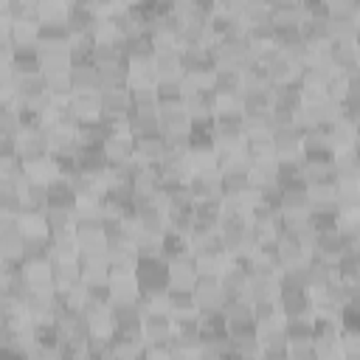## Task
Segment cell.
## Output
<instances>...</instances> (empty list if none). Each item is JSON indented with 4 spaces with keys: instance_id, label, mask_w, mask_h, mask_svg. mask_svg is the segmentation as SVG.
Segmentation results:
<instances>
[{
    "instance_id": "7c38bea8",
    "label": "cell",
    "mask_w": 360,
    "mask_h": 360,
    "mask_svg": "<svg viewBox=\"0 0 360 360\" xmlns=\"http://www.w3.org/2000/svg\"><path fill=\"white\" fill-rule=\"evenodd\" d=\"M158 121L163 132H186L188 129V112L183 110V104L177 107H158Z\"/></svg>"
},
{
    "instance_id": "2e32d148",
    "label": "cell",
    "mask_w": 360,
    "mask_h": 360,
    "mask_svg": "<svg viewBox=\"0 0 360 360\" xmlns=\"http://www.w3.org/2000/svg\"><path fill=\"white\" fill-rule=\"evenodd\" d=\"M287 360H318V352L309 343H287Z\"/></svg>"
},
{
    "instance_id": "30bf717a",
    "label": "cell",
    "mask_w": 360,
    "mask_h": 360,
    "mask_svg": "<svg viewBox=\"0 0 360 360\" xmlns=\"http://www.w3.org/2000/svg\"><path fill=\"white\" fill-rule=\"evenodd\" d=\"M70 104H73L79 121H82V118H96V115L101 112L98 90H76V93L70 96Z\"/></svg>"
},
{
    "instance_id": "ac0fdd59",
    "label": "cell",
    "mask_w": 360,
    "mask_h": 360,
    "mask_svg": "<svg viewBox=\"0 0 360 360\" xmlns=\"http://www.w3.org/2000/svg\"><path fill=\"white\" fill-rule=\"evenodd\" d=\"M0 360H28L25 346H0Z\"/></svg>"
},
{
    "instance_id": "8992f818",
    "label": "cell",
    "mask_w": 360,
    "mask_h": 360,
    "mask_svg": "<svg viewBox=\"0 0 360 360\" xmlns=\"http://www.w3.org/2000/svg\"><path fill=\"white\" fill-rule=\"evenodd\" d=\"M152 90H155L158 107H177L186 98V87H183V79L180 76H174V79H158Z\"/></svg>"
},
{
    "instance_id": "9c48e42d",
    "label": "cell",
    "mask_w": 360,
    "mask_h": 360,
    "mask_svg": "<svg viewBox=\"0 0 360 360\" xmlns=\"http://www.w3.org/2000/svg\"><path fill=\"white\" fill-rule=\"evenodd\" d=\"M186 253H191L188 236H186V233H177V231H172V228H166V231L160 233V256H163L166 262H174V259H180V256H186Z\"/></svg>"
},
{
    "instance_id": "5b68a950",
    "label": "cell",
    "mask_w": 360,
    "mask_h": 360,
    "mask_svg": "<svg viewBox=\"0 0 360 360\" xmlns=\"http://www.w3.org/2000/svg\"><path fill=\"white\" fill-rule=\"evenodd\" d=\"M211 90L217 93V98L239 96V90H242V73L233 70V68H217L211 73Z\"/></svg>"
},
{
    "instance_id": "52a82bcc",
    "label": "cell",
    "mask_w": 360,
    "mask_h": 360,
    "mask_svg": "<svg viewBox=\"0 0 360 360\" xmlns=\"http://www.w3.org/2000/svg\"><path fill=\"white\" fill-rule=\"evenodd\" d=\"M101 98V112L98 115H110V118H124L129 115V96L127 90H98Z\"/></svg>"
},
{
    "instance_id": "3957f363",
    "label": "cell",
    "mask_w": 360,
    "mask_h": 360,
    "mask_svg": "<svg viewBox=\"0 0 360 360\" xmlns=\"http://www.w3.org/2000/svg\"><path fill=\"white\" fill-rule=\"evenodd\" d=\"M276 307L284 318L309 315L312 312V295H309V290H278Z\"/></svg>"
},
{
    "instance_id": "4fadbf2b",
    "label": "cell",
    "mask_w": 360,
    "mask_h": 360,
    "mask_svg": "<svg viewBox=\"0 0 360 360\" xmlns=\"http://www.w3.org/2000/svg\"><path fill=\"white\" fill-rule=\"evenodd\" d=\"M73 93L76 90H98V68L96 65H73L68 70Z\"/></svg>"
},
{
    "instance_id": "9a60e30c",
    "label": "cell",
    "mask_w": 360,
    "mask_h": 360,
    "mask_svg": "<svg viewBox=\"0 0 360 360\" xmlns=\"http://www.w3.org/2000/svg\"><path fill=\"white\" fill-rule=\"evenodd\" d=\"M329 20H357V3L354 0L329 3Z\"/></svg>"
},
{
    "instance_id": "6da1fadb",
    "label": "cell",
    "mask_w": 360,
    "mask_h": 360,
    "mask_svg": "<svg viewBox=\"0 0 360 360\" xmlns=\"http://www.w3.org/2000/svg\"><path fill=\"white\" fill-rule=\"evenodd\" d=\"M132 281L141 298H160L169 290V262L163 256L152 259H135L132 267Z\"/></svg>"
},
{
    "instance_id": "8fae6325",
    "label": "cell",
    "mask_w": 360,
    "mask_h": 360,
    "mask_svg": "<svg viewBox=\"0 0 360 360\" xmlns=\"http://www.w3.org/2000/svg\"><path fill=\"white\" fill-rule=\"evenodd\" d=\"M281 329H284L287 343H309V340H312V318H309V315L284 318Z\"/></svg>"
},
{
    "instance_id": "e0dca14e",
    "label": "cell",
    "mask_w": 360,
    "mask_h": 360,
    "mask_svg": "<svg viewBox=\"0 0 360 360\" xmlns=\"http://www.w3.org/2000/svg\"><path fill=\"white\" fill-rule=\"evenodd\" d=\"M17 158V138L0 135V160H14Z\"/></svg>"
},
{
    "instance_id": "ba28073f",
    "label": "cell",
    "mask_w": 360,
    "mask_h": 360,
    "mask_svg": "<svg viewBox=\"0 0 360 360\" xmlns=\"http://www.w3.org/2000/svg\"><path fill=\"white\" fill-rule=\"evenodd\" d=\"M70 28L65 17H53V20H39L37 22V42H70Z\"/></svg>"
},
{
    "instance_id": "277c9868",
    "label": "cell",
    "mask_w": 360,
    "mask_h": 360,
    "mask_svg": "<svg viewBox=\"0 0 360 360\" xmlns=\"http://www.w3.org/2000/svg\"><path fill=\"white\" fill-rule=\"evenodd\" d=\"M53 256V245L48 233H25L22 236V262L25 264H48Z\"/></svg>"
},
{
    "instance_id": "5bb4252c",
    "label": "cell",
    "mask_w": 360,
    "mask_h": 360,
    "mask_svg": "<svg viewBox=\"0 0 360 360\" xmlns=\"http://www.w3.org/2000/svg\"><path fill=\"white\" fill-rule=\"evenodd\" d=\"M6 11H8L11 22H17V20L39 22V3H34V0H11V3H6Z\"/></svg>"
},
{
    "instance_id": "7a4b0ae2",
    "label": "cell",
    "mask_w": 360,
    "mask_h": 360,
    "mask_svg": "<svg viewBox=\"0 0 360 360\" xmlns=\"http://www.w3.org/2000/svg\"><path fill=\"white\" fill-rule=\"evenodd\" d=\"M45 191H48L45 208H62V211H76L79 208V197H76L70 180H65V177L56 174V177H51L45 183Z\"/></svg>"
},
{
    "instance_id": "d6986e66",
    "label": "cell",
    "mask_w": 360,
    "mask_h": 360,
    "mask_svg": "<svg viewBox=\"0 0 360 360\" xmlns=\"http://www.w3.org/2000/svg\"><path fill=\"white\" fill-rule=\"evenodd\" d=\"M231 360H259V357H231Z\"/></svg>"
}]
</instances>
